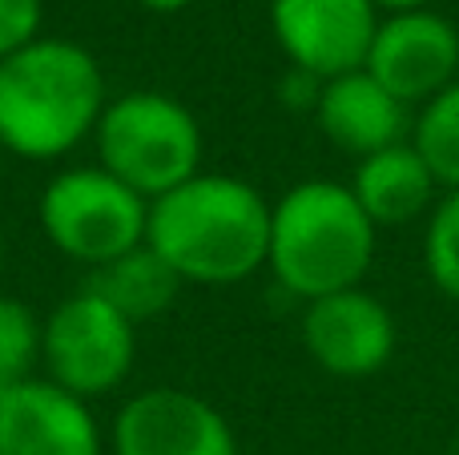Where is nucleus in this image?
<instances>
[{
  "instance_id": "nucleus-6",
  "label": "nucleus",
  "mask_w": 459,
  "mask_h": 455,
  "mask_svg": "<svg viewBox=\"0 0 459 455\" xmlns=\"http://www.w3.org/2000/svg\"><path fill=\"white\" fill-rule=\"evenodd\" d=\"M137 359V327L89 290L53 306L40 322V363L48 379L77 399L113 395Z\"/></svg>"
},
{
  "instance_id": "nucleus-11",
  "label": "nucleus",
  "mask_w": 459,
  "mask_h": 455,
  "mask_svg": "<svg viewBox=\"0 0 459 455\" xmlns=\"http://www.w3.org/2000/svg\"><path fill=\"white\" fill-rule=\"evenodd\" d=\"M0 455H101V432L85 399L24 379L0 399Z\"/></svg>"
},
{
  "instance_id": "nucleus-20",
  "label": "nucleus",
  "mask_w": 459,
  "mask_h": 455,
  "mask_svg": "<svg viewBox=\"0 0 459 455\" xmlns=\"http://www.w3.org/2000/svg\"><path fill=\"white\" fill-rule=\"evenodd\" d=\"M142 8H150V13H182V8H190L194 0H137Z\"/></svg>"
},
{
  "instance_id": "nucleus-2",
  "label": "nucleus",
  "mask_w": 459,
  "mask_h": 455,
  "mask_svg": "<svg viewBox=\"0 0 459 455\" xmlns=\"http://www.w3.org/2000/svg\"><path fill=\"white\" fill-rule=\"evenodd\" d=\"M109 93L77 40L37 37L0 61V150L24 161L69 158L97 133Z\"/></svg>"
},
{
  "instance_id": "nucleus-15",
  "label": "nucleus",
  "mask_w": 459,
  "mask_h": 455,
  "mask_svg": "<svg viewBox=\"0 0 459 455\" xmlns=\"http://www.w3.org/2000/svg\"><path fill=\"white\" fill-rule=\"evenodd\" d=\"M411 145L428 161L436 185L459 190V81L423 101V113L415 117Z\"/></svg>"
},
{
  "instance_id": "nucleus-19",
  "label": "nucleus",
  "mask_w": 459,
  "mask_h": 455,
  "mask_svg": "<svg viewBox=\"0 0 459 455\" xmlns=\"http://www.w3.org/2000/svg\"><path fill=\"white\" fill-rule=\"evenodd\" d=\"M375 8H387L391 16H399V13H420V8H428L431 0H371Z\"/></svg>"
},
{
  "instance_id": "nucleus-16",
  "label": "nucleus",
  "mask_w": 459,
  "mask_h": 455,
  "mask_svg": "<svg viewBox=\"0 0 459 455\" xmlns=\"http://www.w3.org/2000/svg\"><path fill=\"white\" fill-rule=\"evenodd\" d=\"M32 363H40V319L21 298L0 295V399L32 379Z\"/></svg>"
},
{
  "instance_id": "nucleus-5",
  "label": "nucleus",
  "mask_w": 459,
  "mask_h": 455,
  "mask_svg": "<svg viewBox=\"0 0 459 455\" xmlns=\"http://www.w3.org/2000/svg\"><path fill=\"white\" fill-rule=\"evenodd\" d=\"M37 218L48 246L73 262L97 266L145 246L150 202L101 166L61 169L37 202Z\"/></svg>"
},
{
  "instance_id": "nucleus-4",
  "label": "nucleus",
  "mask_w": 459,
  "mask_h": 455,
  "mask_svg": "<svg viewBox=\"0 0 459 455\" xmlns=\"http://www.w3.org/2000/svg\"><path fill=\"white\" fill-rule=\"evenodd\" d=\"M97 166L137 190L145 202L202 174V125L178 97L134 89L105 105L97 121Z\"/></svg>"
},
{
  "instance_id": "nucleus-12",
  "label": "nucleus",
  "mask_w": 459,
  "mask_h": 455,
  "mask_svg": "<svg viewBox=\"0 0 459 455\" xmlns=\"http://www.w3.org/2000/svg\"><path fill=\"white\" fill-rule=\"evenodd\" d=\"M315 121L331 145L355 158L399 145L407 133V105L391 97L367 69L342 73L323 81V93L315 105Z\"/></svg>"
},
{
  "instance_id": "nucleus-17",
  "label": "nucleus",
  "mask_w": 459,
  "mask_h": 455,
  "mask_svg": "<svg viewBox=\"0 0 459 455\" xmlns=\"http://www.w3.org/2000/svg\"><path fill=\"white\" fill-rule=\"evenodd\" d=\"M423 262H428L431 282L459 303V190H452L431 210L428 238H423Z\"/></svg>"
},
{
  "instance_id": "nucleus-21",
  "label": "nucleus",
  "mask_w": 459,
  "mask_h": 455,
  "mask_svg": "<svg viewBox=\"0 0 459 455\" xmlns=\"http://www.w3.org/2000/svg\"><path fill=\"white\" fill-rule=\"evenodd\" d=\"M0 270H4V234H0Z\"/></svg>"
},
{
  "instance_id": "nucleus-14",
  "label": "nucleus",
  "mask_w": 459,
  "mask_h": 455,
  "mask_svg": "<svg viewBox=\"0 0 459 455\" xmlns=\"http://www.w3.org/2000/svg\"><path fill=\"white\" fill-rule=\"evenodd\" d=\"M81 290L97 295L101 303H109L113 311L126 314L137 327V322H150L174 306L178 290H182V279H178L174 266L145 242V246H137V250H129V254L89 270Z\"/></svg>"
},
{
  "instance_id": "nucleus-13",
  "label": "nucleus",
  "mask_w": 459,
  "mask_h": 455,
  "mask_svg": "<svg viewBox=\"0 0 459 455\" xmlns=\"http://www.w3.org/2000/svg\"><path fill=\"white\" fill-rule=\"evenodd\" d=\"M351 193L359 198V206L367 210L375 226H403L431 206L436 177H431L428 161L415 153L411 142H399L371 153V158H359Z\"/></svg>"
},
{
  "instance_id": "nucleus-8",
  "label": "nucleus",
  "mask_w": 459,
  "mask_h": 455,
  "mask_svg": "<svg viewBox=\"0 0 459 455\" xmlns=\"http://www.w3.org/2000/svg\"><path fill=\"white\" fill-rule=\"evenodd\" d=\"M113 455H238L226 416L182 387L142 391L113 419Z\"/></svg>"
},
{
  "instance_id": "nucleus-18",
  "label": "nucleus",
  "mask_w": 459,
  "mask_h": 455,
  "mask_svg": "<svg viewBox=\"0 0 459 455\" xmlns=\"http://www.w3.org/2000/svg\"><path fill=\"white\" fill-rule=\"evenodd\" d=\"M45 0H0V61L40 37Z\"/></svg>"
},
{
  "instance_id": "nucleus-3",
  "label": "nucleus",
  "mask_w": 459,
  "mask_h": 455,
  "mask_svg": "<svg viewBox=\"0 0 459 455\" xmlns=\"http://www.w3.org/2000/svg\"><path fill=\"white\" fill-rule=\"evenodd\" d=\"M375 230L351 185L310 177L270 206L266 266L286 295L315 298L355 290L375 258Z\"/></svg>"
},
{
  "instance_id": "nucleus-7",
  "label": "nucleus",
  "mask_w": 459,
  "mask_h": 455,
  "mask_svg": "<svg viewBox=\"0 0 459 455\" xmlns=\"http://www.w3.org/2000/svg\"><path fill=\"white\" fill-rule=\"evenodd\" d=\"M270 29L290 69L331 81L367 64L379 8L371 0H270Z\"/></svg>"
},
{
  "instance_id": "nucleus-1",
  "label": "nucleus",
  "mask_w": 459,
  "mask_h": 455,
  "mask_svg": "<svg viewBox=\"0 0 459 455\" xmlns=\"http://www.w3.org/2000/svg\"><path fill=\"white\" fill-rule=\"evenodd\" d=\"M145 242L182 282L230 287L266 266L270 202L230 174H194L150 202Z\"/></svg>"
},
{
  "instance_id": "nucleus-10",
  "label": "nucleus",
  "mask_w": 459,
  "mask_h": 455,
  "mask_svg": "<svg viewBox=\"0 0 459 455\" xmlns=\"http://www.w3.org/2000/svg\"><path fill=\"white\" fill-rule=\"evenodd\" d=\"M302 343H307V355L323 371H331L339 379H363L391 363L399 331L387 306L355 287L307 303Z\"/></svg>"
},
{
  "instance_id": "nucleus-22",
  "label": "nucleus",
  "mask_w": 459,
  "mask_h": 455,
  "mask_svg": "<svg viewBox=\"0 0 459 455\" xmlns=\"http://www.w3.org/2000/svg\"><path fill=\"white\" fill-rule=\"evenodd\" d=\"M0 174H4V150H0Z\"/></svg>"
},
{
  "instance_id": "nucleus-9",
  "label": "nucleus",
  "mask_w": 459,
  "mask_h": 455,
  "mask_svg": "<svg viewBox=\"0 0 459 455\" xmlns=\"http://www.w3.org/2000/svg\"><path fill=\"white\" fill-rule=\"evenodd\" d=\"M363 69L403 105L431 101L459 73V29L431 8L387 16L379 21Z\"/></svg>"
}]
</instances>
